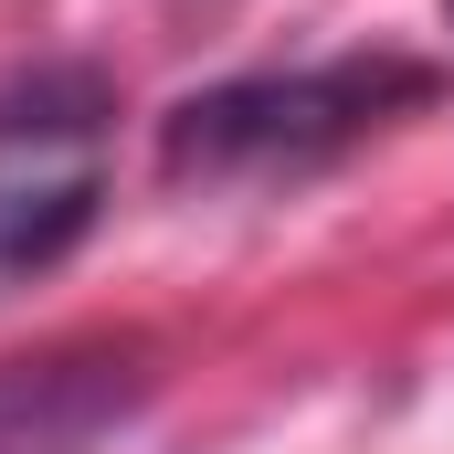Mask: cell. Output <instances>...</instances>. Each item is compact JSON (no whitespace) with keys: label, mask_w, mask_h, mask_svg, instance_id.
<instances>
[{"label":"cell","mask_w":454,"mask_h":454,"mask_svg":"<svg viewBox=\"0 0 454 454\" xmlns=\"http://www.w3.org/2000/svg\"><path fill=\"white\" fill-rule=\"evenodd\" d=\"M434 96V64L412 53H339L296 74H232L159 116V169L169 180H307L380 137L402 106Z\"/></svg>","instance_id":"1"},{"label":"cell","mask_w":454,"mask_h":454,"mask_svg":"<svg viewBox=\"0 0 454 454\" xmlns=\"http://www.w3.org/2000/svg\"><path fill=\"white\" fill-rule=\"evenodd\" d=\"M116 191V85L96 64H32L0 85V296L43 286Z\"/></svg>","instance_id":"2"},{"label":"cell","mask_w":454,"mask_h":454,"mask_svg":"<svg viewBox=\"0 0 454 454\" xmlns=\"http://www.w3.org/2000/svg\"><path fill=\"white\" fill-rule=\"evenodd\" d=\"M444 21H454V0H444Z\"/></svg>","instance_id":"3"}]
</instances>
